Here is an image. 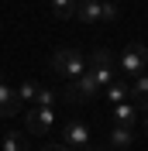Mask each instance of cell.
I'll use <instances>...</instances> for the list:
<instances>
[{"instance_id": "12", "label": "cell", "mask_w": 148, "mask_h": 151, "mask_svg": "<svg viewBox=\"0 0 148 151\" xmlns=\"http://www.w3.org/2000/svg\"><path fill=\"white\" fill-rule=\"evenodd\" d=\"M131 141H134V134H131V127H110V137H107V148H110V151H124V148H131Z\"/></svg>"}, {"instance_id": "18", "label": "cell", "mask_w": 148, "mask_h": 151, "mask_svg": "<svg viewBox=\"0 0 148 151\" xmlns=\"http://www.w3.org/2000/svg\"><path fill=\"white\" fill-rule=\"evenodd\" d=\"M100 21H117V7H114L110 0H103V4H100Z\"/></svg>"}, {"instance_id": "7", "label": "cell", "mask_w": 148, "mask_h": 151, "mask_svg": "<svg viewBox=\"0 0 148 151\" xmlns=\"http://www.w3.org/2000/svg\"><path fill=\"white\" fill-rule=\"evenodd\" d=\"M128 93H131V103L138 110H148V72L134 76V83H128Z\"/></svg>"}, {"instance_id": "5", "label": "cell", "mask_w": 148, "mask_h": 151, "mask_svg": "<svg viewBox=\"0 0 148 151\" xmlns=\"http://www.w3.org/2000/svg\"><path fill=\"white\" fill-rule=\"evenodd\" d=\"M55 124V110L52 106H31L24 117V134H45Z\"/></svg>"}, {"instance_id": "10", "label": "cell", "mask_w": 148, "mask_h": 151, "mask_svg": "<svg viewBox=\"0 0 148 151\" xmlns=\"http://www.w3.org/2000/svg\"><path fill=\"white\" fill-rule=\"evenodd\" d=\"M76 21H83V24H96L100 21V0H83V4H76Z\"/></svg>"}, {"instance_id": "17", "label": "cell", "mask_w": 148, "mask_h": 151, "mask_svg": "<svg viewBox=\"0 0 148 151\" xmlns=\"http://www.w3.org/2000/svg\"><path fill=\"white\" fill-rule=\"evenodd\" d=\"M41 151H76V148H65V144H45ZM83 151H103V148H100V144H93V141H90V144H86Z\"/></svg>"}, {"instance_id": "14", "label": "cell", "mask_w": 148, "mask_h": 151, "mask_svg": "<svg viewBox=\"0 0 148 151\" xmlns=\"http://www.w3.org/2000/svg\"><path fill=\"white\" fill-rule=\"evenodd\" d=\"M38 89H41V86H38V83H31V79H28V83H21L17 89H14V93H17V100H21V103H31V100L38 96Z\"/></svg>"}, {"instance_id": "21", "label": "cell", "mask_w": 148, "mask_h": 151, "mask_svg": "<svg viewBox=\"0 0 148 151\" xmlns=\"http://www.w3.org/2000/svg\"><path fill=\"white\" fill-rule=\"evenodd\" d=\"M0 83H4V79H0Z\"/></svg>"}, {"instance_id": "9", "label": "cell", "mask_w": 148, "mask_h": 151, "mask_svg": "<svg viewBox=\"0 0 148 151\" xmlns=\"http://www.w3.org/2000/svg\"><path fill=\"white\" fill-rule=\"evenodd\" d=\"M100 93L110 100V106H117V103H131V93H128V83H124V79H114L110 86H103Z\"/></svg>"}, {"instance_id": "2", "label": "cell", "mask_w": 148, "mask_h": 151, "mask_svg": "<svg viewBox=\"0 0 148 151\" xmlns=\"http://www.w3.org/2000/svg\"><path fill=\"white\" fill-rule=\"evenodd\" d=\"M114 65H117V58H114V52H107V48H96L90 55V65H86V72L96 79V86H110L117 76H114Z\"/></svg>"}, {"instance_id": "15", "label": "cell", "mask_w": 148, "mask_h": 151, "mask_svg": "<svg viewBox=\"0 0 148 151\" xmlns=\"http://www.w3.org/2000/svg\"><path fill=\"white\" fill-rule=\"evenodd\" d=\"M52 10H55V17H73L76 14V0H52Z\"/></svg>"}, {"instance_id": "16", "label": "cell", "mask_w": 148, "mask_h": 151, "mask_svg": "<svg viewBox=\"0 0 148 151\" xmlns=\"http://www.w3.org/2000/svg\"><path fill=\"white\" fill-rule=\"evenodd\" d=\"M35 103L38 106H55V89H45V86H41L38 96H35Z\"/></svg>"}, {"instance_id": "6", "label": "cell", "mask_w": 148, "mask_h": 151, "mask_svg": "<svg viewBox=\"0 0 148 151\" xmlns=\"http://www.w3.org/2000/svg\"><path fill=\"white\" fill-rule=\"evenodd\" d=\"M62 144L65 148H86L90 144V127L83 120H69L65 131H62Z\"/></svg>"}, {"instance_id": "3", "label": "cell", "mask_w": 148, "mask_h": 151, "mask_svg": "<svg viewBox=\"0 0 148 151\" xmlns=\"http://www.w3.org/2000/svg\"><path fill=\"white\" fill-rule=\"evenodd\" d=\"M96 93H100V86H96V79H93L90 72H83L79 79H69V83L62 86V96L69 103H86V100H93Z\"/></svg>"}, {"instance_id": "8", "label": "cell", "mask_w": 148, "mask_h": 151, "mask_svg": "<svg viewBox=\"0 0 148 151\" xmlns=\"http://www.w3.org/2000/svg\"><path fill=\"white\" fill-rule=\"evenodd\" d=\"M110 120H114V127H131V124L138 120V106L134 103H117L110 110Z\"/></svg>"}, {"instance_id": "4", "label": "cell", "mask_w": 148, "mask_h": 151, "mask_svg": "<svg viewBox=\"0 0 148 151\" xmlns=\"http://www.w3.org/2000/svg\"><path fill=\"white\" fill-rule=\"evenodd\" d=\"M117 65L124 69L131 79H134V76H141V72H145V65H148V48L138 45V41H131V45L124 48V55L117 58Z\"/></svg>"}, {"instance_id": "20", "label": "cell", "mask_w": 148, "mask_h": 151, "mask_svg": "<svg viewBox=\"0 0 148 151\" xmlns=\"http://www.w3.org/2000/svg\"><path fill=\"white\" fill-rule=\"evenodd\" d=\"M76 4H83V0H76Z\"/></svg>"}, {"instance_id": "1", "label": "cell", "mask_w": 148, "mask_h": 151, "mask_svg": "<svg viewBox=\"0 0 148 151\" xmlns=\"http://www.w3.org/2000/svg\"><path fill=\"white\" fill-rule=\"evenodd\" d=\"M48 69L59 76V79H79V76L86 72V58L83 52H76V48H59L55 55H52V62H48Z\"/></svg>"}, {"instance_id": "13", "label": "cell", "mask_w": 148, "mask_h": 151, "mask_svg": "<svg viewBox=\"0 0 148 151\" xmlns=\"http://www.w3.org/2000/svg\"><path fill=\"white\" fill-rule=\"evenodd\" d=\"M4 151H31L28 148V134L24 131H7L4 134Z\"/></svg>"}, {"instance_id": "11", "label": "cell", "mask_w": 148, "mask_h": 151, "mask_svg": "<svg viewBox=\"0 0 148 151\" xmlns=\"http://www.w3.org/2000/svg\"><path fill=\"white\" fill-rule=\"evenodd\" d=\"M17 106H21L17 93H14L7 83H0V117H14V113H17Z\"/></svg>"}, {"instance_id": "19", "label": "cell", "mask_w": 148, "mask_h": 151, "mask_svg": "<svg viewBox=\"0 0 148 151\" xmlns=\"http://www.w3.org/2000/svg\"><path fill=\"white\" fill-rule=\"evenodd\" d=\"M145 131H148V120H145Z\"/></svg>"}]
</instances>
